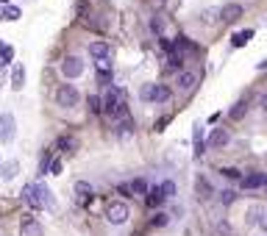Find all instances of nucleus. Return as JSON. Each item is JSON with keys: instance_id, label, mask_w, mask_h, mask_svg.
Returning <instances> with one entry per match:
<instances>
[{"instance_id": "28", "label": "nucleus", "mask_w": 267, "mask_h": 236, "mask_svg": "<svg viewBox=\"0 0 267 236\" xmlns=\"http://www.w3.org/2000/svg\"><path fill=\"white\" fill-rule=\"evenodd\" d=\"M14 173H17V161H8V164L0 167V178H3V180L14 178Z\"/></svg>"}, {"instance_id": "12", "label": "nucleus", "mask_w": 267, "mask_h": 236, "mask_svg": "<svg viewBox=\"0 0 267 236\" xmlns=\"http://www.w3.org/2000/svg\"><path fill=\"white\" fill-rule=\"evenodd\" d=\"M75 194H78V203H81V206H89L92 197H95V189H92V183H86V180H78Z\"/></svg>"}, {"instance_id": "15", "label": "nucleus", "mask_w": 267, "mask_h": 236, "mask_svg": "<svg viewBox=\"0 0 267 236\" xmlns=\"http://www.w3.org/2000/svg\"><path fill=\"white\" fill-rule=\"evenodd\" d=\"M195 136H192V153H195V159H200L203 156V150H206V139H203V128L200 125H195Z\"/></svg>"}, {"instance_id": "1", "label": "nucleus", "mask_w": 267, "mask_h": 236, "mask_svg": "<svg viewBox=\"0 0 267 236\" xmlns=\"http://www.w3.org/2000/svg\"><path fill=\"white\" fill-rule=\"evenodd\" d=\"M103 114H109L112 119H126L128 117V103L123 97V89L117 86H109L103 95Z\"/></svg>"}, {"instance_id": "16", "label": "nucleus", "mask_w": 267, "mask_h": 236, "mask_svg": "<svg viewBox=\"0 0 267 236\" xmlns=\"http://www.w3.org/2000/svg\"><path fill=\"white\" fill-rule=\"evenodd\" d=\"M176 83H178V89L190 92L192 86L198 83V75H195V72H190V69H181V72H178V78H176Z\"/></svg>"}, {"instance_id": "7", "label": "nucleus", "mask_w": 267, "mask_h": 236, "mask_svg": "<svg viewBox=\"0 0 267 236\" xmlns=\"http://www.w3.org/2000/svg\"><path fill=\"white\" fill-rule=\"evenodd\" d=\"M106 217H109L112 225H123V222H128V206L126 203H112L106 208Z\"/></svg>"}, {"instance_id": "10", "label": "nucleus", "mask_w": 267, "mask_h": 236, "mask_svg": "<svg viewBox=\"0 0 267 236\" xmlns=\"http://www.w3.org/2000/svg\"><path fill=\"white\" fill-rule=\"evenodd\" d=\"M239 186H242V189H265V186H267V175H265V173H251V175H242V180H239Z\"/></svg>"}, {"instance_id": "4", "label": "nucleus", "mask_w": 267, "mask_h": 236, "mask_svg": "<svg viewBox=\"0 0 267 236\" xmlns=\"http://www.w3.org/2000/svg\"><path fill=\"white\" fill-rule=\"evenodd\" d=\"M59 69H62L64 78H70V81H72V78H81V75H84V61H81L78 56H64V59H62V67H59Z\"/></svg>"}, {"instance_id": "35", "label": "nucleus", "mask_w": 267, "mask_h": 236, "mask_svg": "<svg viewBox=\"0 0 267 236\" xmlns=\"http://www.w3.org/2000/svg\"><path fill=\"white\" fill-rule=\"evenodd\" d=\"M195 189H198L200 194H211V186L206 183V180H198V183H195Z\"/></svg>"}, {"instance_id": "42", "label": "nucleus", "mask_w": 267, "mask_h": 236, "mask_svg": "<svg viewBox=\"0 0 267 236\" xmlns=\"http://www.w3.org/2000/svg\"><path fill=\"white\" fill-rule=\"evenodd\" d=\"M262 109L267 111V95H262Z\"/></svg>"}, {"instance_id": "32", "label": "nucleus", "mask_w": 267, "mask_h": 236, "mask_svg": "<svg viewBox=\"0 0 267 236\" xmlns=\"http://www.w3.org/2000/svg\"><path fill=\"white\" fill-rule=\"evenodd\" d=\"M234 200H237V192H234V189H223V192H220V203H223V206H231Z\"/></svg>"}, {"instance_id": "22", "label": "nucleus", "mask_w": 267, "mask_h": 236, "mask_svg": "<svg viewBox=\"0 0 267 236\" xmlns=\"http://www.w3.org/2000/svg\"><path fill=\"white\" fill-rule=\"evenodd\" d=\"M50 170H53V153L45 150V153H42V159H39V175H48Z\"/></svg>"}, {"instance_id": "17", "label": "nucleus", "mask_w": 267, "mask_h": 236, "mask_svg": "<svg viewBox=\"0 0 267 236\" xmlns=\"http://www.w3.org/2000/svg\"><path fill=\"white\" fill-rule=\"evenodd\" d=\"M36 192H39V197H42V206L48 208V211H56V197H53V192H50L45 183H36Z\"/></svg>"}, {"instance_id": "29", "label": "nucleus", "mask_w": 267, "mask_h": 236, "mask_svg": "<svg viewBox=\"0 0 267 236\" xmlns=\"http://www.w3.org/2000/svg\"><path fill=\"white\" fill-rule=\"evenodd\" d=\"M150 225H153V228H167V225H170V217L159 211V214H153V217H150Z\"/></svg>"}, {"instance_id": "39", "label": "nucleus", "mask_w": 267, "mask_h": 236, "mask_svg": "<svg viewBox=\"0 0 267 236\" xmlns=\"http://www.w3.org/2000/svg\"><path fill=\"white\" fill-rule=\"evenodd\" d=\"M150 31H153V34H162V22L153 20V22H150Z\"/></svg>"}, {"instance_id": "11", "label": "nucleus", "mask_w": 267, "mask_h": 236, "mask_svg": "<svg viewBox=\"0 0 267 236\" xmlns=\"http://www.w3.org/2000/svg\"><path fill=\"white\" fill-rule=\"evenodd\" d=\"M22 200L28 203L34 211L45 208V206H42V197H39V192H36V183H28V186H22Z\"/></svg>"}, {"instance_id": "44", "label": "nucleus", "mask_w": 267, "mask_h": 236, "mask_svg": "<svg viewBox=\"0 0 267 236\" xmlns=\"http://www.w3.org/2000/svg\"><path fill=\"white\" fill-rule=\"evenodd\" d=\"M0 3H8V0H0Z\"/></svg>"}, {"instance_id": "27", "label": "nucleus", "mask_w": 267, "mask_h": 236, "mask_svg": "<svg viewBox=\"0 0 267 236\" xmlns=\"http://www.w3.org/2000/svg\"><path fill=\"white\" fill-rule=\"evenodd\" d=\"M178 67H181V53H170L167 67H164V69H167V72H181Z\"/></svg>"}, {"instance_id": "8", "label": "nucleus", "mask_w": 267, "mask_h": 236, "mask_svg": "<svg viewBox=\"0 0 267 236\" xmlns=\"http://www.w3.org/2000/svg\"><path fill=\"white\" fill-rule=\"evenodd\" d=\"M242 14H245V8L239 6V3H225V6L220 8V20L223 22H239Z\"/></svg>"}, {"instance_id": "5", "label": "nucleus", "mask_w": 267, "mask_h": 236, "mask_svg": "<svg viewBox=\"0 0 267 236\" xmlns=\"http://www.w3.org/2000/svg\"><path fill=\"white\" fill-rule=\"evenodd\" d=\"M14 133H17V122H14V117L11 114H0V145H8L11 139H14Z\"/></svg>"}, {"instance_id": "18", "label": "nucleus", "mask_w": 267, "mask_h": 236, "mask_svg": "<svg viewBox=\"0 0 267 236\" xmlns=\"http://www.w3.org/2000/svg\"><path fill=\"white\" fill-rule=\"evenodd\" d=\"M56 147H59V150H64L67 156H72V153L78 150V139L75 136H59L56 139Z\"/></svg>"}, {"instance_id": "14", "label": "nucleus", "mask_w": 267, "mask_h": 236, "mask_svg": "<svg viewBox=\"0 0 267 236\" xmlns=\"http://www.w3.org/2000/svg\"><path fill=\"white\" fill-rule=\"evenodd\" d=\"M89 56L95 59V61H98V59H106V56H112V45L103 42V39L92 42V45H89Z\"/></svg>"}, {"instance_id": "43", "label": "nucleus", "mask_w": 267, "mask_h": 236, "mask_svg": "<svg viewBox=\"0 0 267 236\" xmlns=\"http://www.w3.org/2000/svg\"><path fill=\"white\" fill-rule=\"evenodd\" d=\"M262 228H265V231H267V217H265V220H262Z\"/></svg>"}, {"instance_id": "37", "label": "nucleus", "mask_w": 267, "mask_h": 236, "mask_svg": "<svg viewBox=\"0 0 267 236\" xmlns=\"http://www.w3.org/2000/svg\"><path fill=\"white\" fill-rule=\"evenodd\" d=\"M162 186H164V192H167V197L176 194V183H173V180H167V183H162Z\"/></svg>"}, {"instance_id": "13", "label": "nucleus", "mask_w": 267, "mask_h": 236, "mask_svg": "<svg viewBox=\"0 0 267 236\" xmlns=\"http://www.w3.org/2000/svg\"><path fill=\"white\" fill-rule=\"evenodd\" d=\"M228 142H231V133L225 131V128H214V131L209 133V147H225L228 145Z\"/></svg>"}, {"instance_id": "41", "label": "nucleus", "mask_w": 267, "mask_h": 236, "mask_svg": "<svg viewBox=\"0 0 267 236\" xmlns=\"http://www.w3.org/2000/svg\"><path fill=\"white\" fill-rule=\"evenodd\" d=\"M256 69H262V72H267V59H262V61H259V67H256Z\"/></svg>"}, {"instance_id": "21", "label": "nucleus", "mask_w": 267, "mask_h": 236, "mask_svg": "<svg viewBox=\"0 0 267 236\" xmlns=\"http://www.w3.org/2000/svg\"><path fill=\"white\" fill-rule=\"evenodd\" d=\"M245 111H248V100H237V103L231 106V111H228V117H231V119H242V117H245Z\"/></svg>"}, {"instance_id": "26", "label": "nucleus", "mask_w": 267, "mask_h": 236, "mask_svg": "<svg viewBox=\"0 0 267 236\" xmlns=\"http://www.w3.org/2000/svg\"><path fill=\"white\" fill-rule=\"evenodd\" d=\"M11 59H14V50H11V45H8V42H0V61L8 64Z\"/></svg>"}, {"instance_id": "3", "label": "nucleus", "mask_w": 267, "mask_h": 236, "mask_svg": "<svg viewBox=\"0 0 267 236\" xmlns=\"http://www.w3.org/2000/svg\"><path fill=\"white\" fill-rule=\"evenodd\" d=\"M170 97H173V89L164 86V83H159V86L148 83V86L142 89V100H145V103H167Z\"/></svg>"}, {"instance_id": "30", "label": "nucleus", "mask_w": 267, "mask_h": 236, "mask_svg": "<svg viewBox=\"0 0 267 236\" xmlns=\"http://www.w3.org/2000/svg\"><path fill=\"white\" fill-rule=\"evenodd\" d=\"M131 133H134V122L131 119H123V122L117 125V136L126 139V136H131Z\"/></svg>"}, {"instance_id": "23", "label": "nucleus", "mask_w": 267, "mask_h": 236, "mask_svg": "<svg viewBox=\"0 0 267 236\" xmlns=\"http://www.w3.org/2000/svg\"><path fill=\"white\" fill-rule=\"evenodd\" d=\"M22 83H25V69L22 67H14V72H11V89H22Z\"/></svg>"}, {"instance_id": "38", "label": "nucleus", "mask_w": 267, "mask_h": 236, "mask_svg": "<svg viewBox=\"0 0 267 236\" xmlns=\"http://www.w3.org/2000/svg\"><path fill=\"white\" fill-rule=\"evenodd\" d=\"M98 81H100V83H103V86H106V83L112 81V72H98Z\"/></svg>"}, {"instance_id": "31", "label": "nucleus", "mask_w": 267, "mask_h": 236, "mask_svg": "<svg viewBox=\"0 0 267 236\" xmlns=\"http://www.w3.org/2000/svg\"><path fill=\"white\" fill-rule=\"evenodd\" d=\"M220 175H223V178H228V180H242V173H239V170H234V167H223V170H220Z\"/></svg>"}, {"instance_id": "20", "label": "nucleus", "mask_w": 267, "mask_h": 236, "mask_svg": "<svg viewBox=\"0 0 267 236\" xmlns=\"http://www.w3.org/2000/svg\"><path fill=\"white\" fill-rule=\"evenodd\" d=\"M200 22H206V25H217L220 20V8H206V11H200Z\"/></svg>"}, {"instance_id": "9", "label": "nucleus", "mask_w": 267, "mask_h": 236, "mask_svg": "<svg viewBox=\"0 0 267 236\" xmlns=\"http://www.w3.org/2000/svg\"><path fill=\"white\" fill-rule=\"evenodd\" d=\"M164 203H167V192H164V186H153L148 194H145V206H148V208H162Z\"/></svg>"}, {"instance_id": "6", "label": "nucleus", "mask_w": 267, "mask_h": 236, "mask_svg": "<svg viewBox=\"0 0 267 236\" xmlns=\"http://www.w3.org/2000/svg\"><path fill=\"white\" fill-rule=\"evenodd\" d=\"M20 236H42V225L36 222L34 214H22L20 217Z\"/></svg>"}, {"instance_id": "40", "label": "nucleus", "mask_w": 267, "mask_h": 236, "mask_svg": "<svg viewBox=\"0 0 267 236\" xmlns=\"http://www.w3.org/2000/svg\"><path fill=\"white\" fill-rule=\"evenodd\" d=\"M50 173H53V175L62 173V161H53V170H50Z\"/></svg>"}, {"instance_id": "24", "label": "nucleus", "mask_w": 267, "mask_h": 236, "mask_svg": "<svg viewBox=\"0 0 267 236\" xmlns=\"http://www.w3.org/2000/svg\"><path fill=\"white\" fill-rule=\"evenodd\" d=\"M131 189H134V194H142V197L150 192V186L145 183V178H134V180H131Z\"/></svg>"}, {"instance_id": "25", "label": "nucleus", "mask_w": 267, "mask_h": 236, "mask_svg": "<svg viewBox=\"0 0 267 236\" xmlns=\"http://www.w3.org/2000/svg\"><path fill=\"white\" fill-rule=\"evenodd\" d=\"M86 106H89V111H92V114H103V97L92 95L89 100H86Z\"/></svg>"}, {"instance_id": "2", "label": "nucleus", "mask_w": 267, "mask_h": 236, "mask_svg": "<svg viewBox=\"0 0 267 236\" xmlns=\"http://www.w3.org/2000/svg\"><path fill=\"white\" fill-rule=\"evenodd\" d=\"M56 103L62 106V109H75V106L81 103V92H78L72 83H62L56 89Z\"/></svg>"}, {"instance_id": "33", "label": "nucleus", "mask_w": 267, "mask_h": 236, "mask_svg": "<svg viewBox=\"0 0 267 236\" xmlns=\"http://www.w3.org/2000/svg\"><path fill=\"white\" fill-rule=\"evenodd\" d=\"M98 72H112V56H106V59H98Z\"/></svg>"}, {"instance_id": "34", "label": "nucleus", "mask_w": 267, "mask_h": 236, "mask_svg": "<svg viewBox=\"0 0 267 236\" xmlns=\"http://www.w3.org/2000/svg\"><path fill=\"white\" fill-rule=\"evenodd\" d=\"M20 8H14V6H8L6 11H3V20H20Z\"/></svg>"}, {"instance_id": "36", "label": "nucleus", "mask_w": 267, "mask_h": 236, "mask_svg": "<svg viewBox=\"0 0 267 236\" xmlns=\"http://www.w3.org/2000/svg\"><path fill=\"white\" fill-rule=\"evenodd\" d=\"M117 192H120V194H126V197H131V194H134V189H131V183H120V186H117Z\"/></svg>"}, {"instance_id": "19", "label": "nucleus", "mask_w": 267, "mask_h": 236, "mask_svg": "<svg viewBox=\"0 0 267 236\" xmlns=\"http://www.w3.org/2000/svg\"><path fill=\"white\" fill-rule=\"evenodd\" d=\"M253 39V31L251 28H245V31H237V34L231 36V48H245V42Z\"/></svg>"}]
</instances>
